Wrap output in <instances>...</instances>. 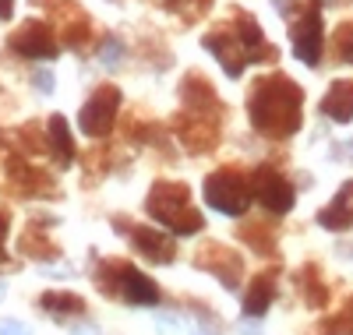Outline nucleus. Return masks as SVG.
<instances>
[{
    "mask_svg": "<svg viewBox=\"0 0 353 335\" xmlns=\"http://www.w3.org/2000/svg\"><path fill=\"white\" fill-rule=\"evenodd\" d=\"M251 194L269 212H276V216H286V212L293 208V187H290V180L279 170H272V166L251 170Z\"/></svg>",
    "mask_w": 353,
    "mask_h": 335,
    "instance_id": "obj_6",
    "label": "nucleus"
},
{
    "mask_svg": "<svg viewBox=\"0 0 353 335\" xmlns=\"http://www.w3.org/2000/svg\"><path fill=\"white\" fill-rule=\"evenodd\" d=\"M194 265H198L201 272H209V276H216L226 290H237V286H241L244 261H241V254H237V251L223 247V243H205V247H198Z\"/></svg>",
    "mask_w": 353,
    "mask_h": 335,
    "instance_id": "obj_7",
    "label": "nucleus"
},
{
    "mask_svg": "<svg viewBox=\"0 0 353 335\" xmlns=\"http://www.w3.org/2000/svg\"><path fill=\"white\" fill-rule=\"evenodd\" d=\"M201 46L219 60L223 71H226L230 78H241L244 68L251 64V53H248V46L241 43V36L233 32V25H219V28H212V32L201 39Z\"/></svg>",
    "mask_w": 353,
    "mask_h": 335,
    "instance_id": "obj_5",
    "label": "nucleus"
},
{
    "mask_svg": "<svg viewBox=\"0 0 353 335\" xmlns=\"http://www.w3.org/2000/svg\"><path fill=\"white\" fill-rule=\"evenodd\" d=\"M318 226H325V230H350L353 226V180H346L336 191V198L318 212Z\"/></svg>",
    "mask_w": 353,
    "mask_h": 335,
    "instance_id": "obj_15",
    "label": "nucleus"
},
{
    "mask_svg": "<svg viewBox=\"0 0 353 335\" xmlns=\"http://www.w3.org/2000/svg\"><path fill=\"white\" fill-rule=\"evenodd\" d=\"M332 53H336V60H343V64H353V21L339 25L332 32Z\"/></svg>",
    "mask_w": 353,
    "mask_h": 335,
    "instance_id": "obj_26",
    "label": "nucleus"
},
{
    "mask_svg": "<svg viewBox=\"0 0 353 335\" xmlns=\"http://www.w3.org/2000/svg\"><path fill=\"white\" fill-rule=\"evenodd\" d=\"M272 4H276V11L286 14V18H293V11H297V4H293V0H272Z\"/></svg>",
    "mask_w": 353,
    "mask_h": 335,
    "instance_id": "obj_31",
    "label": "nucleus"
},
{
    "mask_svg": "<svg viewBox=\"0 0 353 335\" xmlns=\"http://www.w3.org/2000/svg\"><path fill=\"white\" fill-rule=\"evenodd\" d=\"M50 152H53V163L57 166H71L74 159V141H71V131H68V120L64 116H50Z\"/></svg>",
    "mask_w": 353,
    "mask_h": 335,
    "instance_id": "obj_19",
    "label": "nucleus"
},
{
    "mask_svg": "<svg viewBox=\"0 0 353 335\" xmlns=\"http://www.w3.org/2000/svg\"><path fill=\"white\" fill-rule=\"evenodd\" d=\"M301 110H304V92L301 85L286 74H269L251 85L248 96V116L251 128L265 138H290L301 128Z\"/></svg>",
    "mask_w": 353,
    "mask_h": 335,
    "instance_id": "obj_1",
    "label": "nucleus"
},
{
    "mask_svg": "<svg viewBox=\"0 0 353 335\" xmlns=\"http://www.w3.org/2000/svg\"><path fill=\"white\" fill-rule=\"evenodd\" d=\"M8 223H11V219H8V212L0 208V243H4V236H8Z\"/></svg>",
    "mask_w": 353,
    "mask_h": 335,
    "instance_id": "obj_33",
    "label": "nucleus"
},
{
    "mask_svg": "<svg viewBox=\"0 0 353 335\" xmlns=\"http://www.w3.org/2000/svg\"><path fill=\"white\" fill-rule=\"evenodd\" d=\"M276 279H279L276 268L258 272V276L251 279V286H248V293H244V314H248V318H261L265 311H269V303L276 300Z\"/></svg>",
    "mask_w": 353,
    "mask_h": 335,
    "instance_id": "obj_14",
    "label": "nucleus"
},
{
    "mask_svg": "<svg viewBox=\"0 0 353 335\" xmlns=\"http://www.w3.org/2000/svg\"><path fill=\"white\" fill-rule=\"evenodd\" d=\"M18 251L21 254H28V258H39V261H50V258H57V243L43 233V226L39 223H32L25 233H21V240H18Z\"/></svg>",
    "mask_w": 353,
    "mask_h": 335,
    "instance_id": "obj_21",
    "label": "nucleus"
},
{
    "mask_svg": "<svg viewBox=\"0 0 353 335\" xmlns=\"http://www.w3.org/2000/svg\"><path fill=\"white\" fill-rule=\"evenodd\" d=\"M205 201L223 216H244L251 205V176H244L237 166H223L205 176Z\"/></svg>",
    "mask_w": 353,
    "mask_h": 335,
    "instance_id": "obj_3",
    "label": "nucleus"
},
{
    "mask_svg": "<svg viewBox=\"0 0 353 335\" xmlns=\"http://www.w3.org/2000/svg\"><path fill=\"white\" fill-rule=\"evenodd\" d=\"M32 85L39 88V92H53V74H50V71H39V74L32 78Z\"/></svg>",
    "mask_w": 353,
    "mask_h": 335,
    "instance_id": "obj_30",
    "label": "nucleus"
},
{
    "mask_svg": "<svg viewBox=\"0 0 353 335\" xmlns=\"http://www.w3.org/2000/svg\"><path fill=\"white\" fill-rule=\"evenodd\" d=\"M145 208H149V216L159 226L181 233V236H191V233H198L205 226L201 212L191 205L188 184H181V180H156L149 198H145Z\"/></svg>",
    "mask_w": 353,
    "mask_h": 335,
    "instance_id": "obj_2",
    "label": "nucleus"
},
{
    "mask_svg": "<svg viewBox=\"0 0 353 335\" xmlns=\"http://www.w3.org/2000/svg\"><path fill=\"white\" fill-rule=\"evenodd\" d=\"M117 296H124L128 303H141V307L159 303L156 283L145 272H138L134 265H121V261H117Z\"/></svg>",
    "mask_w": 353,
    "mask_h": 335,
    "instance_id": "obj_12",
    "label": "nucleus"
},
{
    "mask_svg": "<svg viewBox=\"0 0 353 335\" xmlns=\"http://www.w3.org/2000/svg\"><path fill=\"white\" fill-rule=\"evenodd\" d=\"M321 113L336 124H350L353 120V81H332V88L321 99Z\"/></svg>",
    "mask_w": 353,
    "mask_h": 335,
    "instance_id": "obj_17",
    "label": "nucleus"
},
{
    "mask_svg": "<svg viewBox=\"0 0 353 335\" xmlns=\"http://www.w3.org/2000/svg\"><path fill=\"white\" fill-rule=\"evenodd\" d=\"M85 39H88V18L78 8H71V18L64 21V43L78 50V46H85Z\"/></svg>",
    "mask_w": 353,
    "mask_h": 335,
    "instance_id": "obj_24",
    "label": "nucleus"
},
{
    "mask_svg": "<svg viewBox=\"0 0 353 335\" xmlns=\"http://www.w3.org/2000/svg\"><path fill=\"white\" fill-rule=\"evenodd\" d=\"M241 240L251 243V247L261 251V254H272V226H265V223H248V226H241Z\"/></svg>",
    "mask_w": 353,
    "mask_h": 335,
    "instance_id": "obj_23",
    "label": "nucleus"
},
{
    "mask_svg": "<svg viewBox=\"0 0 353 335\" xmlns=\"http://www.w3.org/2000/svg\"><path fill=\"white\" fill-rule=\"evenodd\" d=\"M181 99H184V110H191V113H209V116H219L223 113V106H219V99L212 92V85L205 81L201 74H188L184 78Z\"/></svg>",
    "mask_w": 353,
    "mask_h": 335,
    "instance_id": "obj_13",
    "label": "nucleus"
},
{
    "mask_svg": "<svg viewBox=\"0 0 353 335\" xmlns=\"http://www.w3.org/2000/svg\"><path fill=\"white\" fill-rule=\"evenodd\" d=\"M176 134H181L184 148L194 152V156H201V152H212L216 141H219V116L184 110L181 116H176Z\"/></svg>",
    "mask_w": 353,
    "mask_h": 335,
    "instance_id": "obj_8",
    "label": "nucleus"
},
{
    "mask_svg": "<svg viewBox=\"0 0 353 335\" xmlns=\"http://www.w3.org/2000/svg\"><path fill=\"white\" fill-rule=\"evenodd\" d=\"M14 14V0H0V21H8Z\"/></svg>",
    "mask_w": 353,
    "mask_h": 335,
    "instance_id": "obj_32",
    "label": "nucleus"
},
{
    "mask_svg": "<svg viewBox=\"0 0 353 335\" xmlns=\"http://www.w3.org/2000/svg\"><path fill=\"white\" fill-rule=\"evenodd\" d=\"M71 335H99V328H96V325H85V328H78V332H71Z\"/></svg>",
    "mask_w": 353,
    "mask_h": 335,
    "instance_id": "obj_34",
    "label": "nucleus"
},
{
    "mask_svg": "<svg viewBox=\"0 0 353 335\" xmlns=\"http://www.w3.org/2000/svg\"><path fill=\"white\" fill-rule=\"evenodd\" d=\"M0 300H4V283H0Z\"/></svg>",
    "mask_w": 353,
    "mask_h": 335,
    "instance_id": "obj_35",
    "label": "nucleus"
},
{
    "mask_svg": "<svg viewBox=\"0 0 353 335\" xmlns=\"http://www.w3.org/2000/svg\"><path fill=\"white\" fill-rule=\"evenodd\" d=\"M39 307L53 318H78V314H85V300L74 293H64V290H50L39 296Z\"/></svg>",
    "mask_w": 353,
    "mask_h": 335,
    "instance_id": "obj_20",
    "label": "nucleus"
},
{
    "mask_svg": "<svg viewBox=\"0 0 353 335\" xmlns=\"http://www.w3.org/2000/svg\"><path fill=\"white\" fill-rule=\"evenodd\" d=\"M117 223V230H121L124 236H131V243H134V251L138 254H145L149 261H159V265H170L173 261V240L166 236V233H159L156 226H134V223H128V219H121L117 216L113 219Z\"/></svg>",
    "mask_w": 353,
    "mask_h": 335,
    "instance_id": "obj_10",
    "label": "nucleus"
},
{
    "mask_svg": "<svg viewBox=\"0 0 353 335\" xmlns=\"http://www.w3.org/2000/svg\"><path fill=\"white\" fill-rule=\"evenodd\" d=\"M0 335H28V325H21V321H0Z\"/></svg>",
    "mask_w": 353,
    "mask_h": 335,
    "instance_id": "obj_29",
    "label": "nucleus"
},
{
    "mask_svg": "<svg viewBox=\"0 0 353 335\" xmlns=\"http://www.w3.org/2000/svg\"><path fill=\"white\" fill-rule=\"evenodd\" d=\"M121 57H124V43L117 39V36H106V39L99 43V64L117 68V64H121Z\"/></svg>",
    "mask_w": 353,
    "mask_h": 335,
    "instance_id": "obj_28",
    "label": "nucleus"
},
{
    "mask_svg": "<svg viewBox=\"0 0 353 335\" xmlns=\"http://www.w3.org/2000/svg\"><path fill=\"white\" fill-rule=\"evenodd\" d=\"M233 32H237L241 43L248 46L251 60H272V57H276V46H272V43H265L261 28H258V21H254L251 14H244V11L233 14Z\"/></svg>",
    "mask_w": 353,
    "mask_h": 335,
    "instance_id": "obj_16",
    "label": "nucleus"
},
{
    "mask_svg": "<svg viewBox=\"0 0 353 335\" xmlns=\"http://www.w3.org/2000/svg\"><path fill=\"white\" fill-rule=\"evenodd\" d=\"M290 39H293V53H297L307 68H318L321 60V14L318 4H311L290 28Z\"/></svg>",
    "mask_w": 353,
    "mask_h": 335,
    "instance_id": "obj_11",
    "label": "nucleus"
},
{
    "mask_svg": "<svg viewBox=\"0 0 353 335\" xmlns=\"http://www.w3.org/2000/svg\"><path fill=\"white\" fill-rule=\"evenodd\" d=\"M8 176H11V184H18V191H25V194H43V191H53V180H50V176H43V170L25 166L21 159H11V163H8Z\"/></svg>",
    "mask_w": 353,
    "mask_h": 335,
    "instance_id": "obj_18",
    "label": "nucleus"
},
{
    "mask_svg": "<svg viewBox=\"0 0 353 335\" xmlns=\"http://www.w3.org/2000/svg\"><path fill=\"white\" fill-rule=\"evenodd\" d=\"M11 50L18 57H28V60H50L57 57V50H61V43H57L53 28L43 25V21H25L21 28H14L11 32Z\"/></svg>",
    "mask_w": 353,
    "mask_h": 335,
    "instance_id": "obj_9",
    "label": "nucleus"
},
{
    "mask_svg": "<svg viewBox=\"0 0 353 335\" xmlns=\"http://www.w3.org/2000/svg\"><path fill=\"white\" fill-rule=\"evenodd\" d=\"M117 110H121V88L117 85H99L88 103L81 106L78 113V128L81 134L88 138H106L113 131V120H117Z\"/></svg>",
    "mask_w": 353,
    "mask_h": 335,
    "instance_id": "obj_4",
    "label": "nucleus"
},
{
    "mask_svg": "<svg viewBox=\"0 0 353 335\" xmlns=\"http://www.w3.org/2000/svg\"><path fill=\"white\" fill-rule=\"evenodd\" d=\"M297 283H301V293H304V300H307V307H325V303H329V286L321 283V276H318L314 265H304V268H301Z\"/></svg>",
    "mask_w": 353,
    "mask_h": 335,
    "instance_id": "obj_22",
    "label": "nucleus"
},
{
    "mask_svg": "<svg viewBox=\"0 0 353 335\" xmlns=\"http://www.w3.org/2000/svg\"><path fill=\"white\" fill-rule=\"evenodd\" d=\"M318 335H353V300L336 314V318H325L318 328Z\"/></svg>",
    "mask_w": 353,
    "mask_h": 335,
    "instance_id": "obj_25",
    "label": "nucleus"
},
{
    "mask_svg": "<svg viewBox=\"0 0 353 335\" xmlns=\"http://www.w3.org/2000/svg\"><path fill=\"white\" fill-rule=\"evenodd\" d=\"M209 4H212V0H166V8L176 11L184 21H198L205 11H209Z\"/></svg>",
    "mask_w": 353,
    "mask_h": 335,
    "instance_id": "obj_27",
    "label": "nucleus"
}]
</instances>
